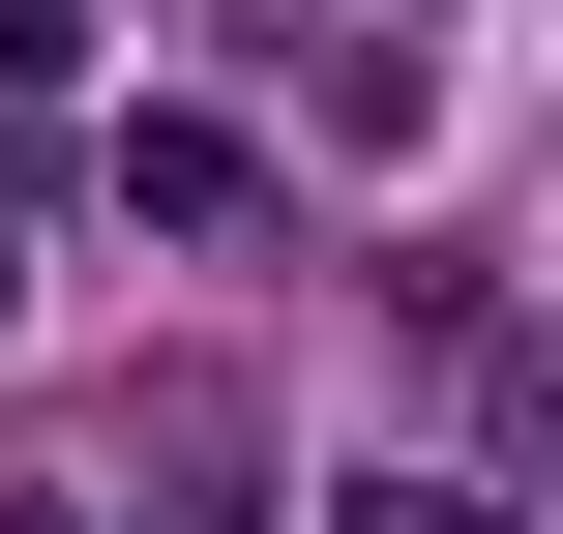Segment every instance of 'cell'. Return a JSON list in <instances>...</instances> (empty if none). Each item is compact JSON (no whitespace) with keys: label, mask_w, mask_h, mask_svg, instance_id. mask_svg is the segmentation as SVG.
I'll return each instance as SVG.
<instances>
[{"label":"cell","mask_w":563,"mask_h":534,"mask_svg":"<svg viewBox=\"0 0 563 534\" xmlns=\"http://www.w3.org/2000/svg\"><path fill=\"white\" fill-rule=\"evenodd\" d=\"M119 208H148V238H238L267 149H238V119H119Z\"/></svg>","instance_id":"obj_1"},{"label":"cell","mask_w":563,"mask_h":534,"mask_svg":"<svg viewBox=\"0 0 563 534\" xmlns=\"http://www.w3.org/2000/svg\"><path fill=\"white\" fill-rule=\"evenodd\" d=\"M327 534H534L505 476H327Z\"/></svg>","instance_id":"obj_2"},{"label":"cell","mask_w":563,"mask_h":534,"mask_svg":"<svg viewBox=\"0 0 563 534\" xmlns=\"http://www.w3.org/2000/svg\"><path fill=\"white\" fill-rule=\"evenodd\" d=\"M505 446H563V327H534V357H505Z\"/></svg>","instance_id":"obj_3"}]
</instances>
